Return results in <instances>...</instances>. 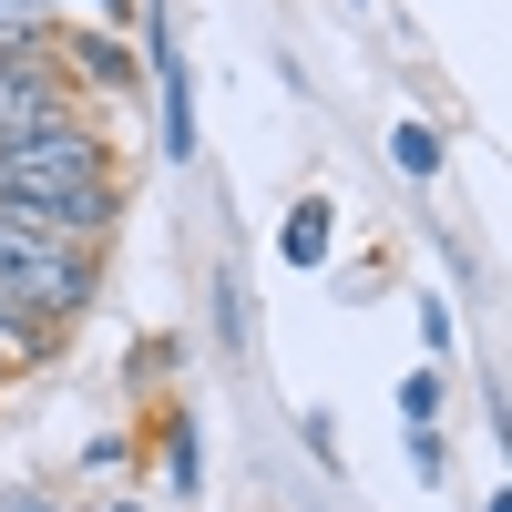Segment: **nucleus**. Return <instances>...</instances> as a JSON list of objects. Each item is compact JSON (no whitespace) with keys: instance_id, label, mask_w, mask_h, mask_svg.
<instances>
[{"instance_id":"f257e3e1","label":"nucleus","mask_w":512,"mask_h":512,"mask_svg":"<svg viewBox=\"0 0 512 512\" xmlns=\"http://www.w3.org/2000/svg\"><path fill=\"white\" fill-rule=\"evenodd\" d=\"M0 205H31V216H62V226H82V236H113V226H123L113 144L82 134V123H41V134L0 144Z\"/></svg>"},{"instance_id":"f03ea898","label":"nucleus","mask_w":512,"mask_h":512,"mask_svg":"<svg viewBox=\"0 0 512 512\" xmlns=\"http://www.w3.org/2000/svg\"><path fill=\"white\" fill-rule=\"evenodd\" d=\"M0 277H11L52 328H72L82 308H93L103 236H82V226H62V216H31V205H0Z\"/></svg>"},{"instance_id":"7ed1b4c3","label":"nucleus","mask_w":512,"mask_h":512,"mask_svg":"<svg viewBox=\"0 0 512 512\" xmlns=\"http://www.w3.org/2000/svg\"><path fill=\"white\" fill-rule=\"evenodd\" d=\"M134 41H144V72H154V113H164V164H195V72H185V52H175V11H164V0H144Z\"/></svg>"},{"instance_id":"20e7f679","label":"nucleus","mask_w":512,"mask_h":512,"mask_svg":"<svg viewBox=\"0 0 512 512\" xmlns=\"http://www.w3.org/2000/svg\"><path fill=\"white\" fill-rule=\"evenodd\" d=\"M41 123H72V72H62L52 41L41 52H0V144L41 134Z\"/></svg>"},{"instance_id":"39448f33","label":"nucleus","mask_w":512,"mask_h":512,"mask_svg":"<svg viewBox=\"0 0 512 512\" xmlns=\"http://www.w3.org/2000/svg\"><path fill=\"white\" fill-rule=\"evenodd\" d=\"M52 52H62V72L82 82V93H134V82H144V41L113 31V21H62Z\"/></svg>"},{"instance_id":"423d86ee","label":"nucleus","mask_w":512,"mask_h":512,"mask_svg":"<svg viewBox=\"0 0 512 512\" xmlns=\"http://www.w3.org/2000/svg\"><path fill=\"white\" fill-rule=\"evenodd\" d=\"M164 492L205 502V431H195V410H164Z\"/></svg>"},{"instance_id":"0eeeda50","label":"nucleus","mask_w":512,"mask_h":512,"mask_svg":"<svg viewBox=\"0 0 512 512\" xmlns=\"http://www.w3.org/2000/svg\"><path fill=\"white\" fill-rule=\"evenodd\" d=\"M328 236H338L328 195H297V205H287V226H277V256H287V267H328Z\"/></svg>"},{"instance_id":"6e6552de","label":"nucleus","mask_w":512,"mask_h":512,"mask_svg":"<svg viewBox=\"0 0 512 512\" xmlns=\"http://www.w3.org/2000/svg\"><path fill=\"white\" fill-rule=\"evenodd\" d=\"M62 31V0H0V52H41Z\"/></svg>"},{"instance_id":"1a4fd4ad","label":"nucleus","mask_w":512,"mask_h":512,"mask_svg":"<svg viewBox=\"0 0 512 512\" xmlns=\"http://www.w3.org/2000/svg\"><path fill=\"white\" fill-rule=\"evenodd\" d=\"M246 338H256V308H246L236 267H216V349H226V359H246Z\"/></svg>"},{"instance_id":"9d476101","label":"nucleus","mask_w":512,"mask_h":512,"mask_svg":"<svg viewBox=\"0 0 512 512\" xmlns=\"http://www.w3.org/2000/svg\"><path fill=\"white\" fill-rule=\"evenodd\" d=\"M390 164H400L410 185H431L441 175V134H431V123H390Z\"/></svg>"},{"instance_id":"9b49d317","label":"nucleus","mask_w":512,"mask_h":512,"mask_svg":"<svg viewBox=\"0 0 512 512\" xmlns=\"http://www.w3.org/2000/svg\"><path fill=\"white\" fill-rule=\"evenodd\" d=\"M400 420H410V431H431V420H441V369H410V379H400Z\"/></svg>"},{"instance_id":"f8f14e48","label":"nucleus","mask_w":512,"mask_h":512,"mask_svg":"<svg viewBox=\"0 0 512 512\" xmlns=\"http://www.w3.org/2000/svg\"><path fill=\"white\" fill-rule=\"evenodd\" d=\"M420 349H431V359H451V349H461V318H451V297H420Z\"/></svg>"},{"instance_id":"ddd939ff","label":"nucleus","mask_w":512,"mask_h":512,"mask_svg":"<svg viewBox=\"0 0 512 512\" xmlns=\"http://www.w3.org/2000/svg\"><path fill=\"white\" fill-rule=\"evenodd\" d=\"M451 472V451H441V431H410V482H441Z\"/></svg>"},{"instance_id":"4468645a","label":"nucleus","mask_w":512,"mask_h":512,"mask_svg":"<svg viewBox=\"0 0 512 512\" xmlns=\"http://www.w3.org/2000/svg\"><path fill=\"white\" fill-rule=\"evenodd\" d=\"M0 512H52V502H41V492H11V502H0Z\"/></svg>"},{"instance_id":"2eb2a0df","label":"nucleus","mask_w":512,"mask_h":512,"mask_svg":"<svg viewBox=\"0 0 512 512\" xmlns=\"http://www.w3.org/2000/svg\"><path fill=\"white\" fill-rule=\"evenodd\" d=\"M482 512H512V482H502V492H482Z\"/></svg>"},{"instance_id":"dca6fc26","label":"nucleus","mask_w":512,"mask_h":512,"mask_svg":"<svg viewBox=\"0 0 512 512\" xmlns=\"http://www.w3.org/2000/svg\"><path fill=\"white\" fill-rule=\"evenodd\" d=\"M113 512H144V502H113Z\"/></svg>"},{"instance_id":"f3484780","label":"nucleus","mask_w":512,"mask_h":512,"mask_svg":"<svg viewBox=\"0 0 512 512\" xmlns=\"http://www.w3.org/2000/svg\"><path fill=\"white\" fill-rule=\"evenodd\" d=\"M0 390H11V369H0Z\"/></svg>"},{"instance_id":"a211bd4d","label":"nucleus","mask_w":512,"mask_h":512,"mask_svg":"<svg viewBox=\"0 0 512 512\" xmlns=\"http://www.w3.org/2000/svg\"><path fill=\"white\" fill-rule=\"evenodd\" d=\"M62 11H72V0H62Z\"/></svg>"}]
</instances>
